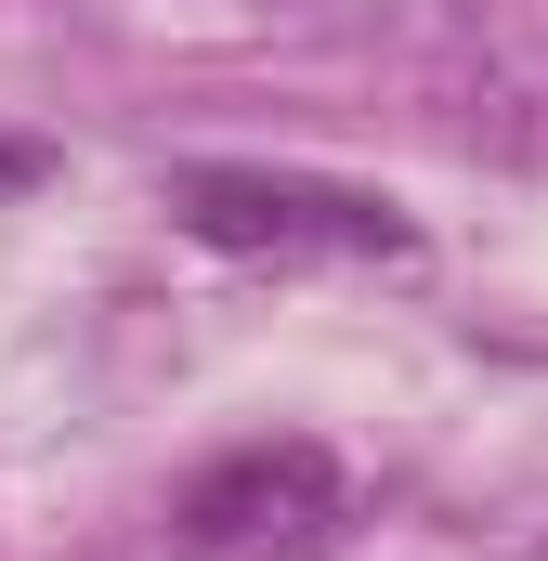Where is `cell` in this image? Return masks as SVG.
<instances>
[{"mask_svg": "<svg viewBox=\"0 0 548 561\" xmlns=\"http://www.w3.org/2000/svg\"><path fill=\"white\" fill-rule=\"evenodd\" d=\"M170 222L196 249L236 262H406L418 222L366 183H313V170H249V157H196L170 170Z\"/></svg>", "mask_w": 548, "mask_h": 561, "instance_id": "obj_1", "label": "cell"}, {"mask_svg": "<svg viewBox=\"0 0 548 561\" xmlns=\"http://www.w3.org/2000/svg\"><path fill=\"white\" fill-rule=\"evenodd\" d=\"M353 536V470L313 431L222 444L183 496H170V549L183 561H327Z\"/></svg>", "mask_w": 548, "mask_h": 561, "instance_id": "obj_2", "label": "cell"}, {"mask_svg": "<svg viewBox=\"0 0 548 561\" xmlns=\"http://www.w3.org/2000/svg\"><path fill=\"white\" fill-rule=\"evenodd\" d=\"M457 131L483 144V157H523V170H548V39H510V53H483V66H470Z\"/></svg>", "mask_w": 548, "mask_h": 561, "instance_id": "obj_3", "label": "cell"}, {"mask_svg": "<svg viewBox=\"0 0 548 561\" xmlns=\"http://www.w3.org/2000/svg\"><path fill=\"white\" fill-rule=\"evenodd\" d=\"M39 170H53V157H39V144H26V131H0V196H26V183H39Z\"/></svg>", "mask_w": 548, "mask_h": 561, "instance_id": "obj_4", "label": "cell"}]
</instances>
